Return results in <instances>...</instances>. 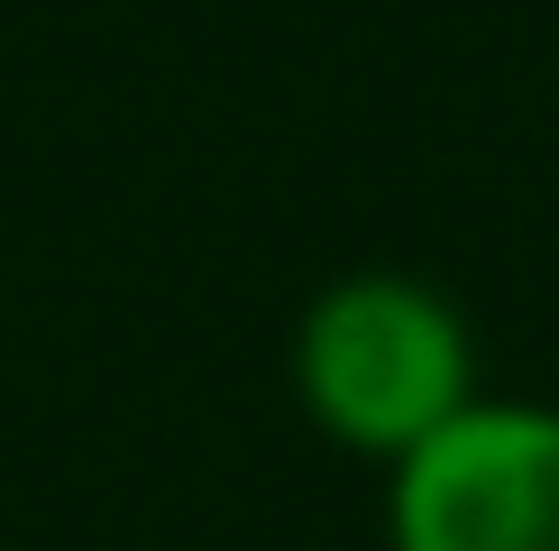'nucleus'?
<instances>
[{"mask_svg": "<svg viewBox=\"0 0 559 551\" xmlns=\"http://www.w3.org/2000/svg\"><path fill=\"white\" fill-rule=\"evenodd\" d=\"M294 396L340 450L394 469L423 450L459 405H477V340L468 313L423 276H340L294 321Z\"/></svg>", "mask_w": 559, "mask_h": 551, "instance_id": "1", "label": "nucleus"}, {"mask_svg": "<svg viewBox=\"0 0 559 551\" xmlns=\"http://www.w3.org/2000/svg\"><path fill=\"white\" fill-rule=\"evenodd\" d=\"M394 551H559V405L477 396L385 469Z\"/></svg>", "mask_w": 559, "mask_h": 551, "instance_id": "2", "label": "nucleus"}]
</instances>
